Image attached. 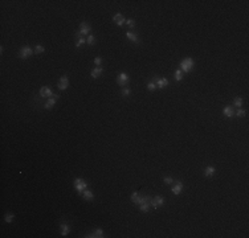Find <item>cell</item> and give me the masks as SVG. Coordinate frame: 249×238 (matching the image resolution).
<instances>
[{"mask_svg":"<svg viewBox=\"0 0 249 238\" xmlns=\"http://www.w3.org/2000/svg\"><path fill=\"white\" fill-rule=\"evenodd\" d=\"M180 66V70H182L183 73H190L193 70V66H195V62H193V60L191 57H186V58H183L180 61L179 64Z\"/></svg>","mask_w":249,"mask_h":238,"instance_id":"6da1fadb","label":"cell"},{"mask_svg":"<svg viewBox=\"0 0 249 238\" xmlns=\"http://www.w3.org/2000/svg\"><path fill=\"white\" fill-rule=\"evenodd\" d=\"M131 201H133L135 205L139 206L140 204L146 203V201H151V197L150 196H140L138 192H133V193H131Z\"/></svg>","mask_w":249,"mask_h":238,"instance_id":"7a4b0ae2","label":"cell"},{"mask_svg":"<svg viewBox=\"0 0 249 238\" xmlns=\"http://www.w3.org/2000/svg\"><path fill=\"white\" fill-rule=\"evenodd\" d=\"M90 30H91L90 24L86 23V21H82V23L80 24V29H78V32H77V37H84V36H89Z\"/></svg>","mask_w":249,"mask_h":238,"instance_id":"3957f363","label":"cell"},{"mask_svg":"<svg viewBox=\"0 0 249 238\" xmlns=\"http://www.w3.org/2000/svg\"><path fill=\"white\" fill-rule=\"evenodd\" d=\"M73 185H74L76 191L78 192L80 194H81L82 192H84L85 189L88 188V183L85 181L84 179H81V177H77V179H74V181H73Z\"/></svg>","mask_w":249,"mask_h":238,"instance_id":"277c9868","label":"cell"},{"mask_svg":"<svg viewBox=\"0 0 249 238\" xmlns=\"http://www.w3.org/2000/svg\"><path fill=\"white\" fill-rule=\"evenodd\" d=\"M129 81H130V77H129V74H127V73H125V72L119 73L118 77H117V84H118L119 86L125 87L126 85L129 84Z\"/></svg>","mask_w":249,"mask_h":238,"instance_id":"5b68a950","label":"cell"},{"mask_svg":"<svg viewBox=\"0 0 249 238\" xmlns=\"http://www.w3.org/2000/svg\"><path fill=\"white\" fill-rule=\"evenodd\" d=\"M33 52H35V50H32L29 47H23L19 50V57L21 60H27V58H29V57L32 56Z\"/></svg>","mask_w":249,"mask_h":238,"instance_id":"8992f818","label":"cell"},{"mask_svg":"<svg viewBox=\"0 0 249 238\" xmlns=\"http://www.w3.org/2000/svg\"><path fill=\"white\" fill-rule=\"evenodd\" d=\"M163 204H164V198L162 196H155L151 198V201H150V205L152 206V208L158 209V208H162Z\"/></svg>","mask_w":249,"mask_h":238,"instance_id":"52a82bcc","label":"cell"},{"mask_svg":"<svg viewBox=\"0 0 249 238\" xmlns=\"http://www.w3.org/2000/svg\"><path fill=\"white\" fill-rule=\"evenodd\" d=\"M53 95H54L53 91H52V89L49 86H42L40 89V97L41 98H52Z\"/></svg>","mask_w":249,"mask_h":238,"instance_id":"ba28073f","label":"cell"},{"mask_svg":"<svg viewBox=\"0 0 249 238\" xmlns=\"http://www.w3.org/2000/svg\"><path fill=\"white\" fill-rule=\"evenodd\" d=\"M58 89L60 90H66L68 86H69V78L66 75H62L60 79H58V84H57Z\"/></svg>","mask_w":249,"mask_h":238,"instance_id":"9c48e42d","label":"cell"},{"mask_svg":"<svg viewBox=\"0 0 249 238\" xmlns=\"http://www.w3.org/2000/svg\"><path fill=\"white\" fill-rule=\"evenodd\" d=\"M86 238H103L105 237V234H103V230L102 229H96V230L93 231V233H88L86 236H85Z\"/></svg>","mask_w":249,"mask_h":238,"instance_id":"30bf717a","label":"cell"},{"mask_svg":"<svg viewBox=\"0 0 249 238\" xmlns=\"http://www.w3.org/2000/svg\"><path fill=\"white\" fill-rule=\"evenodd\" d=\"M113 21H114V24H117L118 27H122L126 23V19L123 17V15L118 12V13L114 15V17H113Z\"/></svg>","mask_w":249,"mask_h":238,"instance_id":"8fae6325","label":"cell"},{"mask_svg":"<svg viewBox=\"0 0 249 238\" xmlns=\"http://www.w3.org/2000/svg\"><path fill=\"white\" fill-rule=\"evenodd\" d=\"M57 99H58V95H57V94H54V95L52 97V98H48L47 103H45V105H44V107L47 109V110H51V109H52V107H53V106H54V103L57 102Z\"/></svg>","mask_w":249,"mask_h":238,"instance_id":"7c38bea8","label":"cell"},{"mask_svg":"<svg viewBox=\"0 0 249 238\" xmlns=\"http://www.w3.org/2000/svg\"><path fill=\"white\" fill-rule=\"evenodd\" d=\"M155 84H156V87H158V89H164V87L168 86L170 82H168L167 78H156Z\"/></svg>","mask_w":249,"mask_h":238,"instance_id":"4fadbf2b","label":"cell"},{"mask_svg":"<svg viewBox=\"0 0 249 238\" xmlns=\"http://www.w3.org/2000/svg\"><path fill=\"white\" fill-rule=\"evenodd\" d=\"M60 231H61V236H62V237H66L68 234H69V231H70V226L66 224V222H61V225H60Z\"/></svg>","mask_w":249,"mask_h":238,"instance_id":"5bb4252c","label":"cell"},{"mask_svg":"<svg viewBox=\"0 0 249 238\" xmlns=\"http://www.w3.org/2000/svg\"><path fill=\"white\" fill-rule=\"evenodd\" d=\"M171 191H172V193L176 194V196H178V194H180V193H182V191H183V183L182 181H176V184L174 185Z\"/></svg>","mask_w":249,"mask_h":238,"instance_id":"9a60e30c","label":"cell"},{"mask_svg":"<svg viewBox=\"0 0 249 238\" xmlns=\"http://www.w3.org/2000/svg\"><path fill=\"white\" fill-rule=\"evenodd\" d=\"M102 73H103V68H102V66H97V68H94L93 70H91L90 75H91V77H93L94 79H96V78L100 77V75L102 74Z\"/></svg>","mask_w":249,"mask_h":238,"instance_id":"2e32d148","label":"cell"},{"mask_svg":"<svg viewBox=\"0 0 249 238\" xmlns=\"http://www.w3.org/2000/svg\"><path fill=\"white\" fill-rule=\"evenodd\" d=\"M125 35H126V37L130 40V41L135 42V44H138V42H139V38H138V35H137V33H133V32H130V30H127V32H126Z\"/></svg>","mask_w":249,"mask_h":238,"instance_id":"e0dca14e","label":"cell"},{"mask_svg":"<svg viewBox=\"0 0 249 238\" xmlns=\"http://www.w3.org/2000/svg\"><path fill=\"white\" fill-rule=\"evenodd\" d=\"M81 194H82V197H84V200H86V201H90V200H93V198H94V193L91 191H89L88 188L85 189Z\"/></svg>","mask_w":249,"mask_h":238,"instance_id":"ac0fdd59","label":"cell"},{"mask_svg":"<svg viewBox=\"0 0 249 238\" xmlns=\"http://www.w3.org/2000/svg\"><path fill=\"white\" fill-rule=\"evenodd\" d=\"M223 114L225 115L227 118H232L233 115H235V111H233V109L230 107V106H225V107L223 109Z\"/></svg>","mask_w":249,"mask_h":238,"instance_id":"d6986e66","label":"cell"},{"mask_svg":"<svg viewBox=\"0 0 249 238\" xmlns=\"http://www.w3.org/2000/svg\"><path fill=\"white\" fill-rule=\"evenodd\" d=\"M215 167H212V166H208L207 168L204 169V176H207V177H212V176L215 175Z\"/></svg>","mask_w":249,"mask_h":238,"instance_id":"ffe728a7","label":"cell"},{"mask_svg":"<svg viewBox=\"0 0 249 238\" xmlns=\"http://www.w3.org/2000/svg\"><path fill=\"white\" fill-rule=\"evenodd\" d=\"M150 201H146V203H143V204H140L139 205V210L140 212H143V213H149V210H150Z\"/></svg>","mask_w":249,"mask_h":238,"instance_id":"44dd1931","label":"cell"},{"mask_svg":"<svg viewBox=\"0 0 249 238\" xmlns=\"http://www.w3.org/2000/svg\"><path fill=\"white\" fill-rule=\"evenodd\" d=\"M174 78H175V81H182L183 79V72L180 69H176L175 70V73H174Z\"/></svg>","mask_w":249,"mask_h":238,"instance_id":"7402d4cb","label":"cell"},{"mask_svg":"<svg viewBox=\"0 0 249 238\" xmlns=\"http://www.w3.org/2000/svg\"><path fill=\"white\" fill-rule=\"evenodd\" d=\"M242 103H244V101H242V98H241V97H236V98H235V101H233V105H235L236 107H239V109H241Z\"/></svg>","mask_w":249,"mask_h":238,"instance_id":"603a6c76","label":"cell"},{"mask_svg":"<svg viewBox=\"0 0 249 238\" xmlns=\"http://www.w3.org/2000/svg\"><path fill=\"white\" fill-rule=\"evenodd\" d=\"M44 52H45V48L42 47L41 44H37L35 47V53L36 54H41V53H44Z\"/></svg>","mask_w":249,"mask_h":238,"instance_id":"cb8c5ba5","label":"cell"},{"mask_svg":"<svg viewBox=\"0 0 249 238\" xmlns=\"http://www.w3.org/2000/svg\"><path fill=\"white\" fill-rule=\"evenodd\" d=\"M245 114H247V111H245L244 109H237V111L235 112V115H236V117H239V118L245 117Z\"/></svg>","mask_w":249,"mask_h":238,"instance_id":"d4e9b609","label":"cell"},{"mask_svg":"<svg viewBox=\"0 0 249 238\" xmlns=\"http://www.w3.org/2000/svg\"><path fill=\"white\" fill-rule=\"evenodd\" d=\"M13 217H15V214H12V213H7L5 217H4V221L8 222V224H11V222L13 221Z\"/></svg>","mask_w":249,"mask_h":238,"instance_id":"484cf974","label":"cell"},{"mask_svg":"<svg viewBox=\"0 0 249 238\" xmlns=\"http://www.w3.org/2000/svg\"><path fill=\"white\" fill-rule=\"evenodd\" d=\"M94 42H96V37H94L93 35H89L88 38H86V44L88 45H93Z\"/></svg>","mask_w":249,"mask_h":238,"instance_id":"4316f807","label":"cell"},{"mask_svg":"<svg viewBox=\"0 0 249 238\" xmlns=\"http://www.w3.org/2000/svg\"><path fill=\"white\" fill-rule=\"evenodd\" d=\"M86 42V40H85L84 37H78V40H77V42H76V48H80V47H82V45Z\"/></svg>","mask_w":249,"mask_h":238,"instance_id":"83f0119b","label":"cell"},{"mask_svg":"<svg viewBox=\"0 0 249 238\" xmlns=\"http://www.w3.org/2000/svg\"><path fill=\"white\" fill-rule=\"evenodd\" d=\"M146 87H147V90H149V91H154L156 89V84H155V82H149Z\"/></svg>","mask_w":249,"mask_h":238,"instance_id":"f1b7e54d","label":"cell"},{"mask_svg":"<svg viewBox=\"0 0 249 238\" xmlns=\"http://www.w3.org/2000/svg\"><path fill=\"white\" fill-rule=\"evenodd\" d=\"M125 24L129 27V28H135V21H134L133 19H127Z\"/></svg>","mask_w":249,"mask_h":238,"instance_id":"f546056e","label":"cell"},{"mask_svg":"<svg viewBox=\"0 0 249 238\" xmlns=\"http://www.w3.org/2000/svg\"><path fill=\"white\" fill-rule=\"evenodd\" d=\"M163 181H164V184H171V183H174V179L171 177V176H166L164 179H163Z\"/></svg>","mask_w":249,"mask_h":238,"instance_id":"4dcf8cb0","label":"cell"},{"mask_svg":"<svg viewBox=\"0 0 249 238\" xmlns=\"http://www.w3.org/2000/svg\"><path fill=\"white\" fill-rule=\"evenodd\" d=\"M121 93H122V95H123V97H127V95H130L131 91H130V89H129V87H123Z\"/></svg>","mask_w":249,"mask_h":238,"instance_id":"1f68e13d","label":"cell"},{"mask_svg":"<svg viewBox=\"0 0 249 238\" xmlns=\"http://www.w3.org/2000/svg\"><path fill=\"white\" fill-rule=\"evenodd\" d=\"M93 62H94V65H96V66H101V65H102V58H101V57H96Z\"/></svg>","mask_w":249,"mask_h":238,"instance_id":"d6a6232c","label":"cell"}]
</instances>
